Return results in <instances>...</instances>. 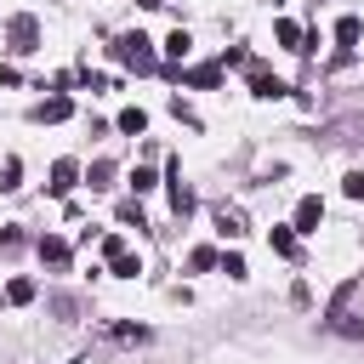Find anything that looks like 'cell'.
<instances>
[{"instance_id": "obj_1", "label": "cell", "mask_w": 364, "mask_h": 364, "mask_svg": "<svg viewBox=\"0 0 364 364\" xmlns=\"http://www.w3.org/2000/svg\"><path fill=\"white\" fill-rule=\"evenodd\" d=\"M114 57H119V63H131L136 74H148V68H154V46H148V34H119V40H114Z\"/></svg>"}, {"instance_id": "obj_2", "label": "cell", "mask_w": 364, "mask_h": 364, "mask_svg": "<svg viewBox=\"0 0 364 364\" xmlns=\"http://www.w3.org/2000/svg\"><path fill=\"white\" fill-rule=\"evenodd\" d=\"M102 256H108V273H114V279H136V273H142V262L125 250V239H119V233H108V239H102Z\"/></svg>"}, {"instance_id": "obj_3", "label": "cell", "mask_w": 364, "mask_h": 364, "mask_svg": "<svg viewBox=\"0 0 364 364\" xmlns=\"http://www.w3.org/2000/svg\"><path fill=\"white\" fill-rule=\"evenodd\" d=\"M6 34H11V51H34V46H40V23H34V17H11Z\"/></svg>"}, {"instance_id": "obj_4", "label": "cell", "mask_w": 364, "mask_h": 364, "mask_svg": "<svg viewBox=\"0 0 364 364\" xmlns=\"http://www.w3.org/2000/svg\"><path fill=\"white\" fill-rule=\"evenodd\" d=\"M318 222H324V199L307 193V199L296 205V233H318Z\"/></svg>"}, {"instance_id": "obj_5", "label": "cell", "mask_w": 364, "mask_h": 364, "mask_svg": "<svg viewBox=\"0 0 364 364\" xmlns=\"http://www.w3.org/2000/svg\"><path fill=\"white\" fill-rule=\"evenodd\" d=\"M74 182H80V165H74V159H57V165H51V182H46V188H51V193H68Z\"/></svg>"}, {"instance_id": "obj_6", "label": "cell", "mask_w": 364, "mask_h": 364, "mask_svg": "<svg viewBox=\"0 0 364 364\" xmlns=\"http://www.w3.org/2000/svg\"><path fill=\"white\" fill-rule=\"evenodd\" d=\"M250 91H256V97H262V102H273V97H284V91H290V85H284V80H279V74H250Z\"/></svg>"}, {"instance_id": "obj_7", "label": "cell", "mask_w": 364, "mask_h": 364, "mask_svg": "<svg viewBox=\"0 0 364 364\" xmlns=\"http://www.w3.org/2000/svg\"><path fill=\"white\" fill-rule=\"evenodd\" d=\"M171 210H176V216H188V210H193V188L182 182V171H171Z\"/></svg>"}, {"instance_id": "obj_8", "label": "cell", "mask_w": 364, "mask_h": 364, "mask_svg": "<svg viewBox=\"0 0 364 364\" xmlns=\"http://www.w3.org/2000/svg\"><path fill=\"white\" fill-rule=\"evenodd\" d=\"M273 40H279L284 51H301V28H296L290 17H279V23H273Z\"/></svg>"}, {"instance_id": "obj_9", "label": "cell", "mask_w": 364, "mask_h": 364, "mask_svg": "<svg viewBox=\"0 0 364 364\" xmlns=\"http://www.w3.org/2000/svg\"><path fill=\"white\" fill-rule=\"evenodd\" d=\"M216 233H222V239H239V233H245V216L222 205V210H216Z\"/></svg>"}, {"instance_id": "obj_10", "label": "cell", "mask_w": 364, "mask_h": 364, "mask_svg": "<svg viewBox=\"0 0 364 364\" xmlns=\"http://www.w3.org/2000/svg\"><path fill=\"white\" fill-rule=\"evenodd\" d=\"M68 114H74V102H68V97H46V102H40V119H51V125H57V119H68Z\"/></svg>"}, {"instance_id": "obj_11", "label": "cell", "mask_w": 364, "mask_h": 364, "mask_svg": "<svg viewBox=\"0 0 364 364\" xmlns=\"http://www.w3.org/2000/svg\"><path fill=\"white\" fill-rule=\"evenodd\" d=\"M267 239H273V250H279V256H296V250H301V245H296V228H273Z\"/></svg>"}, {"instance_id": "obj_12", "label": "cell", "mask_w": 364, "mask_h": 364, "mask_svg": "<svg viewBox=\"0 0 364 364\" xmlns=\"http://www.w3.org/2000/svg\"><path fill=\"white\" fill-rule=\"evenodd\" d=\"M119 131L142 136V131H148V114H142V108H125V114H119Z\"/></svg>"}, {"instance_id": "obj_13", "label": "cell", "mask_w": 364, "mask_h": 364, "mask_svg": "<svg viewBox=\"0 0 364 364\" xmlns=\"http://www.w3.org/2000/svg\"><path fill=\"white\" fill-rule=\"evenodd\" d=\"M40 256H46L51 267H63V262H68V245H63V239H40Z\"/></svg>"}, {"instance_id": "obj_14", "label": "cell", "mask_w": 364, "mask_h": 364, "mask_svg": "<svg viewBox=\"0 0 364 364\" xmlns=\"http://www.w3.org/2000/svg\"><path fill=\"white\" fill-rule=\"evenodd\" d=\"M188 46H193V40H188V28H176V34L165 40V57H176V63H182V57H188Z\"/></svg>"}, {"instance_id": "obj_15", "label": "cell", "mask_w": 364, "mask_h": 364, "mask_svg": "<svg viewBox=\"0 0 364 364\" xmlns=\"http://www.w3.org/2000/svg\"><path fill=\"white\" fill-rule=\"evenodd\" d=\"M85 182H91V188H108V182H114V165H108V159H97V165L85 171Z\"/></svg>"}, {"instance_id": "obj_16", "label": "cell", "mask_w": 364, "mask_h": 364, "mask_svg": "<svg viewBox=\"0 0 364 364\" xmlns=\"http://www.w3.org/2000/svg\"><path fill=\"white\" fill-rule=\"evenodd\" d=\"M216 267H222L228 279H245V256H239V250H228V256H216Z\"/></svg>"}, {"instance_id": "obj_17", "label": "cell", "mask_w": 364, "mask_h": 364, "mask_svg": "<svg viewBox=\"0 0 364 364\" xmlns=\"http://www.w3.org/2000/svg\"><path fill=\"white\" fill-rule=\"evenodd\" d=\"M6 301H34V279H11L6 284Z\"/></svg>"}, {"instance_id": "obj_18", "label": "cell", "mask_w": 364, "mask_h": 364, "mask_svg": "<svg viewBox=\"0 0 364 364\" xmlns=\"http://www.w3.org/2000/svg\"><path fill=\"white\" fill-rule=\"evenodd\" d=\"M17 182H23V165H17V159H0V188H6V193H11V188H17Z\"/></svg>"}, {"instance_id": "obj_19", "label": "cell", "mask_w": 364, "mask_h": 364, "mask_svg": "<svg viewBox=\"0 0 364 364\" xmlns=\"http://www.w3.org/2000/svg\"><path fill=\"white\" fill-rule=\"evenodd\" d=\"M216 74H222V68H210V63H205V68H188L182 80H188V85H216Z\"/></svg>"}, {"instance_id": "obj_20", "label": "cell", "mask_w": 364, "mask_h": 364, "mask_svg": "<svg viewBox=\"0 0 364 364\" xmlns=\"http://www.w3.org/2000/svg\"><path fill=\"white\" fill-rule=\"evenodd\" d=\"M336 40L353 46V40H358V17H341V23H336Z\"/></svg>"}, {"instance_id": "obj_21", "label": "cell", "mask_w": 364, "mask_h": 364, "mask_svg": "<svg viewBox=\"0 0 364 364\" xmlns=\"http://www.w3.org/2000/svg\"><path fill=\"white\" fill-rule=\"evenodd\" d=\"M154 182H159V176H154V171H148V165H136V171H131V188H136V193H148V188H154Z\"/></svg>"}, {"instance_id": "obj_22", "label": "cell", "mask_w": 364, "mask_h": 364, "mask_svg": "<svg viewBox=\"0 0 364 364\" xmlns=\"http://www.w3.org/2000/svg\"><path fill=\"white\" fill-rule=\"evenodd\" d=\"M341 193H347V199H364V171H347V182H341Z\"/></svg>"}, {"instance_id": "obj_23", "label": "cell", "mask_w": 364, "mask_h": 364, "mask_svg": "<svg viewBox=\"0 0 364 364\" xmlns=\"http://www.w3.org/2000/svg\"><path fill=\"white\" fill-rule=\"evenodd\" d=\"M188 262H193V267H199V273H205V267H216V250H210V245H199V250H193V256H188Z\"/></svg>"}, {"instance_id": "obj_24", "label": "cell", "mask_w": 364, "mask_h": 364, "mask_svg": "<svg viewBox=\"0 0 364 364\" xmlns=\"http://www.w3.org/2000/svg\"><path fill=\"white\" fill-rule=\"evenodd\" d=\"M74 364H80V358H74Z\"/></svg>"}]
</instances>
